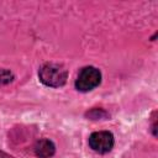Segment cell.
<instances>
[{
	"mask_svg": "<svg viewBox=\"0 0 158 158\" xmlns=\"http://www.w3.org/2000/svg\"><path fill=\"white\" fill-rule=\"evenodd\" d=\"M115 143L114 136L109 131L93 132L89 137V146L93 151L98 153H107L112 149Z\"/></svg>",
	"mask_w": 158,
	"mask_h": 158,
	"instance_id": "3957f363",
	"label": "cell"
},
{
	"mask_svg": "<svg viewBox=\"0 0 158 158\" xmlns=\"http://www.w3.org/2000/svg\"><path fill=\"white\" fill-rule=\"evenodd\" d=\"M35 154L38 158H51L56 153V146L51 139L43 138L36 142L35 144Z\"/></svg>",
	"mask_w": 158,
	"mask_h": 158,
	"instance_id": "277c9868",
	"label": "cell"
},
{
	"mask_svg": "<svg viewBox=\"0 0 158 158\" xmlns=\"http://www.w3.org/2000/svg\"><path fill=\"white\" fill-rule=\"evenodd\" d=\"M14 79H15V75L12 74V72H10L7 69H4V68H0V85L9 84Z\"/></svg>",
	"mask_w": 158,
	"mask_h": 158,
	"instance_id": "5b68a950",
	"label": "cell"
},
{
	"mask_svg": "<svg viewBox=\"0 0 158 158\" xmlns=\"http://www.w3.org/2000/svg\"><path fill=\"white\" fill-rule=\"evenodd\" d=\"M101 81V73L98 68L95 67H84L79 74L78 78L75 80V88L79 91L86 93L90 91L93 89H95Z\"/></svg>",
	"mask_w": 158,
	"mask_h": 158,
	"instance_id": "7a4b0ae2",
	"label": "cell"
},
{
	"mask_svg": "<svg viewBox=\"0 0 158 158\" xmlns=\"http://www.w3.org/2000/svg\"><path fill=\"white\" fill-rule=\"evenodd\" d=\"M4 158H7V157H4Z\"/></svg>",
	"mask_w": 158,
	"mask_h": 158,
	"instance_id": "52a82bcc",
	"label": "cell"
},
{
	"mask_svg": "<svg viewBox=\"0 0 158 158\" xmlns=\"http://www.w3.org/2000/svg\"><path fill=\"white\" fill-rule=\"evenodd\" d=\"M91 111H93V112H95V115H88V116H89V117H91V118H99V117H101V116H106V114H105L102 110L93 109Z\"/></svg>",
	"mask_w": 158,
	"mask_h": 158,
	"instance_id": "8992f818",
	"label": "cell"
},
{
	"mask_svg": "<svg viewBox=\"0 0 158 158\" xmlns=\"http://www.w3.org/2000/svg\"><path fill=\"white\" fill-rule=\"evenodd\" d=\"M40 80L51 88H59L63 86L68 78L67 69L57 63H46L41 67L38 72Z\"/></svg>",
	"mask_w": 158,
	"mask_h": 158,
	"instance_id": "6da1fadb",
	"label": "cell"
}]
</instances>
